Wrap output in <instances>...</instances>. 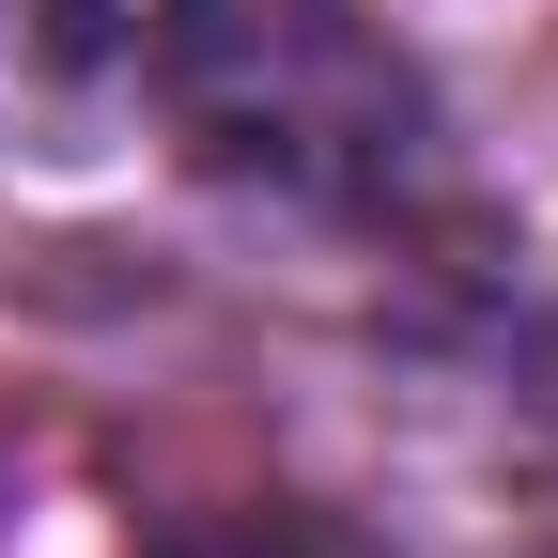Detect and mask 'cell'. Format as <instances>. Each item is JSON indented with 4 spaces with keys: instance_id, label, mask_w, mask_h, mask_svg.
<instances>
[{
    "instance_id": "obj_2",
    "label": "cell",
    "mask_w": 558,
    "mask_h": 558,
    "mask_svg": "<svg viewBox=\"0 0 558 558\" xmlns=\"http://www.w3.org/2000/svg\"><path fill=\"white\" fill-rule=\"evenodd\" d=\"M202 0H0V78L16 94H140L171 78Z\"/></svg>"
},
{
    "instance_id": "obj_1",
    "label": "cell",
    "mask_w": 558,
    "mask_h": 558,
    "mask_svg": "<svg viewBox=\"0 0 558 558\" xmlns=\"http://www.w3.org/2000/svg\"><path fill=\"white\" fill-rule=\"evenodd\" d=\"M171 78H186V140L264 186H373L403 140V78L326 0H264V16H218V32L186 16Z\"/></svg>"
}]
</instances>
